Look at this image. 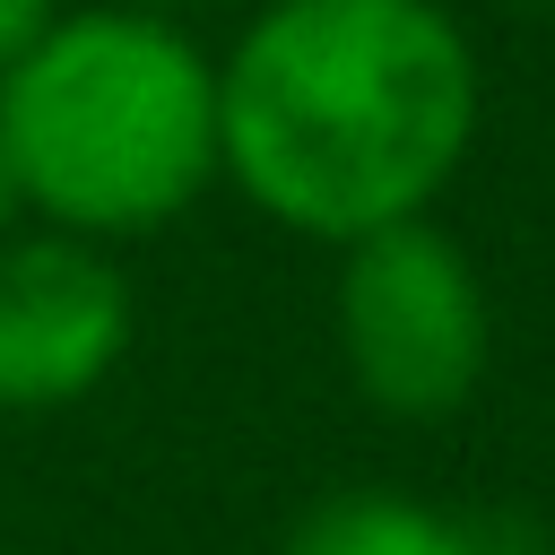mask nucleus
<instances>
[{"instance_id": "1", "label": "nucleus", "mask_w": 555, "mask_h": 555, "mask_svg": "<svg viewBox=\"0 0 555 555\" xmlns=\"http://www.w3.org/2000/svg\"><path fill=\"white\" fill-rule=\"evenodd\" d=\"M486 121L442 0H260L217 52V182L304 243L434 217Z\"/></svg>"}, {"instance_id": "2", "label": "nucleus", "mask_w": 555, "mask_h": 555, "mask_svg": "<svg viewBox=\"0 0 555 555\" xmlns=\"http://www.w3.org/2000/svg\"><path fill=\"white\" fill-rule=\"evenodd\" d=\"M0 156L26 225L139 243L217 191V52L165 9H61L0 78Z\"/></svg>"}, {"instance_id": "3", "label": "nucleus", "mask_w": 555, "mask_h": 555, "mask_svg": "<svg viewBox=\"0 0 555 555\" xmlns=\"http://www.w3.org/2000/svg\"><path fill=\"white\" fill-rule=\"evenodd\" d=\"M330 321H338V364H347L356 399L399 425L460 416L486 382V356H494L486 278L460 251V234H442L434 217H408V225L347 243Z\"/></svg>"}, {"instance_id": "4", "label": "nucleus", "mask_w": 555, "mask_h": 555, "mask_svg": "<svg viewBox=\"0 0 555 555\" xmlns=\"http://www.w3.org/2000/svg\"><path fill=\"white\" fill-rule=\"evenodd\" d=\"M139 304L104 243L17 225L0 243V416H61L113 382Z\"/></svg>"}, {"instance_id": "5", "label": "nucleus", "mask_w": 555, "mask_h": 555, "mask_svg": "<svg viewBox=\"0 0 555 555\" xmlns=\"http://www.w3.org/2000/svg\"><path fill=\"white\" fill-rule=\"evenodd\" d=\"M278 555H477V529L416 503V494H390V486H347V494H321Z\"/></svg>"}, {"instance_id": "6", "label": "nucleus", "mask_w": 555, "mask_h": 555, "mask_svg": "<svg viewBox=\"0 0 555 555\" xmlns=\"http://www.w3.org/2000/svg\"><path fill=\"white\" fill-rule=\"evenodd\" d=\"M61 9H69V0H0V78L35 52V35H43Z\"/></svg>"}, {"instance_id": "7", "label": "nucleus", "mask_w": 555, "mask_h": 555, "mask_svg": "<svg viewBox=\"0 0 555 555\" xmlns=\"http://www.w3.org/2000/svg\"><path fill=\"white\" fill-rule=\"evenodd\" d=\"M26 225V199H17V182H9V156H0V243Z\"/></svg>"}, {"instance_id": "8", "label": "nucleus", "mask_w": 555, "mask_h": 555, "mask_svg": "<svg viewBox=\"0 0 555 555\" xmlns=\"http://www.w3.org/2000/svg\"><path fill=\"white\" fill-rule=\"evenodd\" d=\"M130 9H165V17H173V9H191V0H130Z\"/></svg>"}]
</instances>
